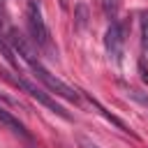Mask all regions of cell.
<instances>
[{"label": "cell", "instance_id": "obj_6", "mask_svg": "<svg viewBox=\"0 0 148 148\" xmlns=\"http://www.w3.org/2000/svg\"><path fill=\"white\" fill-rule=\"evenodd\" d=\"M0 123L2 125H7L12 132H16V134H21V136H25V139H30V132L25 130V125L18 120V118H14L9 111H5L2 106H0Z\"/></svg>", "mask_w": 148, "mask_h": 148}, {"label": "cell", "instance_id": "obj_13", "mask_svg": "<svg viewBox=\"0 0 148 148\" xmlns=\"http://www.w3.org/2000/svg\"><path fill=\"white\" fill-rule=\"evenodd\" d=\"M139 69H141V79H143V81L148 83V72H146V65H143V60L139 62Z\"/></svg>", "mask_w": 148, "mask_h": 148}, {"label": "cell", "instance_id": "obj_12", "mask_svg": "<svg viewBox=\"0 0 148 148\" xmlns=\"http://www.w3.org/2000/svg\"><path fill=\"white\" fill-rule=\"evenodd\" d=\"M79 146H81V148H99V146H95V143L88 141V139H79Z\"/></svg>", "mask_w": 148, "mask_h": 148}, {"label": "cell", "instance_id": "obj_1", "mask_svg": "<svg viewBox=\"0 0 148 148\" xmlns=\"http://www.w3.org/2000/svg\"><path fill=\"white\" fill-rule=\"evenodd\" d=\"M25 18H28V28H30L32 44L39 46V49H42L44 53H49L51 58H58V51H53V46H51V35H49V28H46V21H44V16H42V9H39V2H37V0H30V2H28Z\"/></svg>", "mask_w": 148, "mask_h": 148}, {"label": "cell", "instance_id": "obj_8", "mask_svg": "<svg viewBox=\"0 0 148 148\" xmlns=\"http://www.w3.org/2000/svg\"><path fill=\"white\" fill-rule=\"evenodd\" d=\"M123 90H125V95H127L130 99H134V102H139L141 106L148 109V95H146V92H141V90H136V88H130V86H123Z\"/></svg>", "mask_w": 148, "mask_h": 148}, {"label": "cell", "instance_id": "obj_11", "mask_svg": "<svg viewBox=\"0 0 148 148\" xmlns=\"http://www.w3.org/2000/svg\"><path fill=\"white\" fill-rule=\"evenodd\" d=\"M102 5H104V14L109 18H116V14H118V0H102Z\"/></svg>", "mask_w": 148, "mask_h": 148}, {"label": "cell", "instance_id": "obj_5", "mask_svg": "<svg viewBox=\"0 0 148 148\" xmlns=\"http://www.w3.org/2000/svg\"><path fill=\"white\" fill-rule=\"evenodd\" d=\"M7 39H9V44H12V51H16V53H18V56H21L25 62H32V60H37V58H35V51H32V46L25 42V37H23V35H21L16 28H12V30H9V37H7Z\"/></svg>", "mask_w": 148, "mask_h": 148}, {"label": "cell", "instance_id": "obj_14", "mask_svg": "<svg viewBox=\"0 0 148 148\" xmlns=\"http://www.w3.org/2000/svg\"><path fill=\"white\" fill-rule=\"evenodd\" d=\"M60 5H62V9H67V0H60Z\"/></svg>", "mask_w": 148, "mask_h": 148}, {"label": "cell", "instance_id": "obj_9", "mask_svg": "<svg viewBox=\"0 0 148 148\" xmlns=\"http://www.w3.org/2000/svg\"><path fill=\"white\" fill-rule=\"evenodd\" d=\"M86 25H88V7L83 2H79L76 5V28L86 30Z\"/></svg>", "mask_w": 148, "mask_h": 148}, {"label": "cell", "instance_id": "obj_4", "mask_svg": "<svg viewBox=\"0 0 148 148\" xmlns=\"http://www.w3.org/2000/svg\"><path fill=\"white\" fill-rule=\"evenodd\" d=\"M12 81H14V83H16L18 88H23V90H25V92H28L30 97H35V99H37L39 104H44L46 109H51L53 113L62 116L65 120H72V116H69V113H67V111H65V109H62V106H60V104H58V102H56V99H53V97H51L49 92H44L42 88L32 86V83H30L28 79H23V76H16V79H12Z\"/></svg>", "mask_w": 148, "mask_h": 148}, {"label": "cell", "instance_id": "obj_7", "mask_svg": "<svg viewBox=\"0 0 148 148\" xmlns=\"http://www.w3.org/2000/svg\"><path fill=\"white\" fill-rule=\"evenodd\" d=\"M0 56L5 58V62H7L12 69H18V60L14 58V51H12V46H9V44H7L2 37H0Z\"/></svg>", "mask_w": 148, "mask_h": 148}, {"label": "cell", "instance_id": "obj_10", "mask_svg": "<svg viewBox=\"0 0 148 148\" xmlns=\"http://www.w3.org/2000/svg\"><path fill=\"white\" fill-rule=\"evenodd\" d=\"M141 46L143 51H148V12L141 14Z\"/></svg>", "mask_w": 148, "mask_h": 148}, {"label": "cell", "instance_id": "obj_3", "mask_svg": "<svg viewBox=\"0 0 148 148\" xmlns=\"http://www.w3.org/2000/svg\"><path fill=\"white\" fill-rule=\"evenodd\" d=\"M104 46H106L109 58L116 65H120L123 62V46H125V25L120 21H111V25L104 35Z\"/></svg>", "mask_w": 148, "mask_h": 148}, {"label": "cell", "instance_id": "obj_2", "mask_svg": "<svg viewBox=\"0 0 148 148\" xmlns=\"http://www.w3.org/2000/svg\"><path fill=\"white\" fill-rule=\"evenodd\" d=\"M28 67H30V72L44 83V88L46 90H51L53 95H58V97H62V99H69V102H79V92L74 90V88H69L65 81H60L58 76H53L39 60H32V62H28Z\"/></svg>", "mask_w": 148, "mask_h": 148}]
</instances>
